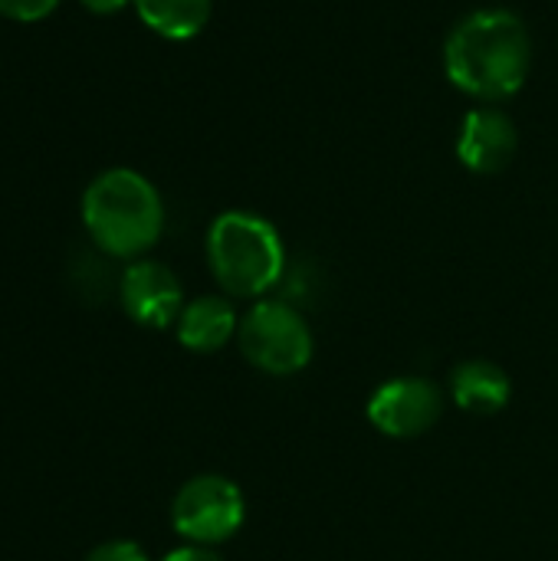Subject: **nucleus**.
<instances>
[{"label": "nucleus", "instance_id": "obj_4", "mask_svg": "<svg viewBox=\"0 0 558 561\" xmlns=\"http://www.w3.org/2000/svg\"><path fill=\"white\" fill-rule=\"evenodd\" d=\"M237 348L257 371L273 378H289L309 368L316 339L306 316L293 302L257 299L240 316Z\"/></svg>", "mask_w": 558, "mask_h": 561}, {"label": "nucleus", "instance_id": "obj_3", "mask_svg": "<svg viewBox=\"0 0 558 561\" xmlns=\"http://www.w3.org/2000/svg\"><path fill=\"white\" fill-rule=\"evenodd\" d=\"M207 266L230 299H263L286 273L280 230L250 210H224L207 227Z\"/></svg>", "mask_w": 558, "mask_h": 561}, {"label": "nucleus", "instance_id": "obj_9", "mask_svg": "<svg viewBox=\"0 0 558 561\" xmlns=\"http://www.w3.org/2000/svg\"><path fill=\"white\" fill-rule=\"evenodd\" d=\"M174 332L187 352L210 355L237 339L240 316H237V306L230 302V296H197V299L184 302V309L174 322Z\"/></svg>", "mask_w": 558, "mask_h": 561}, {"label": "nucleus", "instance_id": "obj_6", "mask_svg": "<svg viewBox=\"0 0 558 561\" xmlns=\"http://www.w3.org/2000/svg\"><path fill=\"white\" fill-rule=\"evenodd\" d=\"M368 424L391 440H414L437 427L444 417V391L418 375L388 378L382 381L368 404H365Z\"/></svg>", "mask_w": 558, "mask_h": 561}, {"label": "nucleus", "instance_id": "obj_5", "mask_svg": "<svg viewBox=\"0 0 558 561\" xmlns=\"http://www.w3.org/2000/svg\"><path fill=\"white\" fill-rule=\"evenodd\" d=\"M247 523L243 490L220 473L191 477L171 503V526L187 546L217 549L234 539Z\"/></svg>", "mask_w": 558, "mask_h": 561}, {"label": "nucleus", "instance_id": "obj_15", "mask_svg": "<svg viewBox=\"0 0 558 561\" xmlns=\"http://www.w3.org/2000/svg\"><path fill=\"white\" fill-rule=\"evenodd\" d=\"M89 13H95V16H109V13H118V10H125L132 0H79Z\"/></svg>", "mask_w": 558, "mask_h": 561}, {"label": "nucleus", "instance_id": "obj_11", "mask_svg": "<svg viewBox=\"0 0 558 561\" xmlns=\"http://www.w3.org/2000/svg\"><path fill=\"white\" fill-rule=\"evenodd\" d=\"M138 20L164 39H194L214 13V0H132Z\"/></svg>", "mask_w": 558, "mask_h": 561}, {"label": "nucleus", "instance_id": "obj_14", "mask_svg": "<svg viewBox=\"0 0 558 561\" xmlns=\"http://www.w3.org/2000/svg\"><path fill=\"white\" fill-rule=\"evenodd\" d=\"M161 561H227L224 556H217L214 549L207 546H181L174 552H168Z\"/></svg>", "mask_w": 558, "mask_h": 561}, {"label": "nucleus", "instance_id": "obj_10", "mask_svg": "<svg viewBox=\"0 0 558 561\" xmlns=\"http://www.w3.org/2000/svg\"><path fill=\"white\" fill-rule=\"evenodd\" d=\"M451 398L464 414L474 417H493L506 411L513 398L510 375L487 358H467L451 371Z\"/></svg>", "mask_w": 558, "mask_h": 561}, {"label": "nucleus", "instance_id": "obj_1", "mask_svg": "<svg viewBox=\"0 0 558 561\" xmlns=\"http://www.w3.org/2000/svg\"><path fill=\"white\" fill-rule=\"evenodd\" d=\"M533 69V36L523 16L510 7H480L454 23L444 39L447 82L477 99H513Z\"/></svg>", "mask_w": 558, "mask_h": 561}, {"label": "nucleus", "instance_id": "obj_13", "mask_svg": "<svg viewBox=\"0 0 558 561\" xmlns=\"http://www.w3.org/2000/svg\"><path fill=\"white\" fill-rule=\"evenodd\" d=\"M86 561H151L148 552L138 546V542H128V539H112V542H102L95 546Z\"/></svg>", "mask_w": 558, "mask_h": 561}, {"label": "nucleus", "instance_id": "obj_2", "mask_svg": "<svg viewBox=\"0 0 558 561\" xmlns=\"http://www.w3.org/2000/svg\"><path fill=\"white\" fill-rule=\"evenodd\" d=\"M82 224L105 256L141 260L164 233V204L145 174L109 168L82 194Z\"/></svg>", "mask_w": 558, "mask_h": 561}, {"label": "nucleus", "instance_id": "obj_12", "mask_svg": "<svg viewBox=\"0 0 558 561\" xmlns=\"http://www.w3.org/2000/svg\"><path fill=\"white\" fill-rule=\"evenodd\" d=\"M59 7V0H0V16L13 23H36L49 16Z\"/></svg>", "mask_w": 558, "mask_h": 561}, {"label": "nucleus", "instance_id": "obj_8", "mask_svg": "<svg viewBox=\"0 0 558 561\" xmlns=\"http://www.w3.org/2000/svg\"><path fill=\"white\" fill-rule=\"evenodd\" d=\"M520 148V131L516 122L497 108V105H480L470 108L460 122L454 151L457 161L470 171V174H500L503 168H510V161L516 158Z\"/></svg>", "mask_w": 558, "mask_h": 561}, {"label": "nucleus", "instance_id": "obj_7", "mask_svg": "<svg viewBox=\"0 0 558 561\" xmlns=\"http://www.w3.org/2000/svg\"><path fill=\"white\" fill-rule=\"evenodd\" d=\"M122 309L145 329H168L184 309V289L171 266L158 260H132L118 283Z\"/></svg>", "mask_w": 558, "mask_h": 561}]
</instances>
